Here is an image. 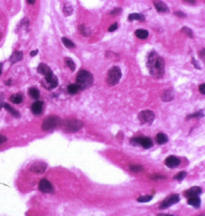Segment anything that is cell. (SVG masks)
<instances>
[{
	"label": "cell",
	"instance_id": "obj_25",
	"mask_svg": "<svg viewBox=\"0 0 205 216\" xmlns=\"http://www.w3.org/2000/svg\"><path fill=\"white\" fill-rule=\"evenodd\" d=\"M10 101L12 102L13 104H21L22 102H23V96L21 94H13V95H12L11 97H10Z\"/></svg>",
	"mask_w": 205,
	"mask_h": 216
},
{
	"label": "cell",
	"instance_id": "obj_46",
	"mask_svg": "<svg viewBox=\"0 0 205 216\" xmlns=\"http://www.w3.org/2000/svg\"><path fill=\"white\" fill-rule=\"evenodd\" d=\"M27 2L30 5H34L36 2V0H27Z\"/></svg>",
	"mask_w": 205,
	"mask_h": 216
},
{
	"label": "cell",
	"instance_id": "obj_35",
	"mask_svg": "<svg viewBox=\"0 0 205 216\" xmlns=\"http://www.w3.org/2000/svg\"><path fill=\"white\" fill-rule=\"evenodd\" d=\"M204 114L202 111H199V112L196 113V114H191L189 116H187V120H190L191 118H200V117H203Z\"/></svg>",
	"mask_w": 205,
	"mask_h": 216
},
{
	"label": "cell",
	"instance_id": "obj_2",
	"mask_svg": "<svg viewBox=\"0 0 205 216\" xmlns=\"http://www.w3.org/2000/svg\"><path fill=\"white\" fill-rule=\"evenodd\" d=\"M93 76L90 72L82 69L76 76V85L81 90H86L92 86Z\"/></svg>",
	"mask_w": 205,
	"mask_h": 216
},
{
	"label": "cell",
	"instance_id": "obj_42",
	"mask_svg": "<svg viewBox=\"0 0 205 216\" xmlns=\"http://www.w3.org/2000/svg\"><path fill=\"white\" fill-rule=\"evenodd\" d=\"M153 180H157V179H164L165 177L164 176H160V175H154V177H152Z\"/></svg>",
	"mask_w": 205,
	"mask_h": 216
},
{
	"label": "cell",
	"instance_id": "obj_31",
	"mask_svg": "<svg viewBox=\"0 0 205 216\" xmlns=\"http://www.w3.org/2000/svg\"><path fill=\"white\" fill-rule=\"evenodd\" d=\"M153 197L150 195H143L137 198V202H149L150 201L152 200Z\"/></svg>",
	"mask_w": 205,
	"mask_h": 216
},
{
	"label": "cell",
	"instance_id": "obj_27",
	"mask_svg": "<svg viewBox=\"0 0 205 216\" xmlns=\"http://www.w3.org/2000/svg\"><path fill=\"white\" fill-rule=\"evenodd\" d=\"M62 43H63V45H64L66 47H67V48L73 49L76 47V46H75V44H74L73 42L71 41L70 39H67V38H66V37H62Z\"/></svg>",
	"mask_w": 205,
	"mask_h": 216
},
{
	"label": "cell",
	"instance_id": "obj_10",
	"mask_svg": "<svg viewBox=\"0 0 205 216\" xmlns=\"http://www.w3.org/2000/svg\"><path fill=\"white\" fill-rule=\"evenodd\" d=\"M46 169V164L41 161H37L31 166L30 171L36 174H43Z\"/></svg>",
	"mask_w": 205,
	"mask_h": 216
},
{
	"label": "cell",
	"instance_id": "obj_32",
	"mask_svg": "<svg viewBox=\"0 0 205 216\" xmlns=\"http://www.w3.org/2000/svg\"><path fill=\"white\" fill-rule=\"evenodd\" d=\"M130 169L131 171L132 172L134 173H139L143 171V168L141 165H132L130 167Z\"/></svg>",
	"mask_w": 205,
	"mask_h": 216
},
{
	"label": "cell",
	"instance_id": "obj_48",
	"mask_svg": "<svg viewBox=\"0 0 205 216\" xmlns=\"http://www.w3.org/2000/svg\"><path fill=\"white\" fill-rule=\"evenodd\" d=\"M1 38H2V36H1V34H0V39H1Z\"/></svg>",
	"mask_w": 205,
	"mask_h": 216
},
{
	"label": "cell",
	"instance_id": "obj_8",
	"mask_svg": "<svg viewBox=\"0 0 205 216\" xmlns=\"http://www.w3.org/2000/svg\"><path fill=\"white\" fill-rule=\"evenodd\" d=\"M180 201V195L178 194H173L171 195L167 196L165 199L161 202L160 205V209H166L167 208L171 207L176 203L179 202Z\"/></svg>",
	"mask_w": 205,
	"mask_h": 216
},
{
	"label": "cell",
	"instance_id": "obj_33",
	"mask_svg": "<svg viewBox=\"0 0 205 216\" xmlns=\"http://www.w3.org/2000/svg\"><path fill=\"white\" fill-rule=\"evenodd\" d=\"M80 32L83 36H88L90 34V30L85 25H81L80 26Z\"/></svg>",
	"mask_w": 205,
	"mask_h": 216
},
{
	"label": "cell",
	"instance_id": "obj_40",
	"mask_svg": "<svg viewBox=\"0 0 205 216\" xmlns=\"http://www.w3.org/2000/svg\"><path fill=\"white\" fill-rule=\"evenodd\" d=\"M7 141V138L5 137V136L4 135H2V134H1L0 133V144H3V143L5 142H6Z\"/></svg>",
	"mask_w": 205,
	"mask_h": 216
},
{
	"label": "cell",
	"instance_id": "obj_36",
	"mask_svg": "<svg viewBox=\"0 0 205 216\" xmlns=\"http://www.w3.org/2000/svg\"><path fill=\"white\" fill-rule=\"evenodd\" d=\"M173 14H174V16H178V18H186V17H187V15H186L184 12H183L181 11L174 12Z\"/></svg>",
	"mask_w": 205,
	"mask_h": 216
},
{
	"label": "cell",
	"instance_id": "obj_44",
	"mask_svg": "<svg viewBox=\"0 0 205 216\" xmlns=\"http://www.w3.org/2000/svg\"><path fill=\"white\" fill-rule=\"evenodd\" d=\"M38 53H39V50H35L32 51V52L30 53V56H36V54Z\"/></svg>",
	"mask_w": 205,
	"mask_h": 216
},
{
	"label": "cell",
	"instance_id": "obj_49",
	"mask_svg": "<svg viewBox=\"0 0 205 216\" xmlns=\"http://www.w3.org/2000/svg\"><path fill=\"white\" fill-rule=\"evenodd\" d=\"M0 107H2V106H1V105H0Z\"/></svg>",
	"mask_w": 205,
	"mask_h": 216
},
{
	"label": "cell",
	"instance_id": "obj_34",
	"mask_svg": "<svg viewBox=\"0 0 205 216\" xmlns=\"http://www.w3.org/2000/svg\"><path fill=\"white\" fill-rule=\"evenodd\" d=\"M182 32H184V34H186L188 37L190 38H193L194 36V34H193V32H192V30L191 29L187 27H184L182 28V30H181Z\"/></svg>",
	"mask_w": 205,
	"mask_h": 216
},
{
	"label": "cell",
	"instance_id": "obj_12",
	"mask_svg": "<svg viewBox=\"0 0 205 216\" xmlns=\"http://www.w3.org/2000/svg\"><path fill=\"white\" fill-rule=\"evenodd\" d=\"M202 193V189L198 186H194L191 188L190 189L185 191L184 195L186 198H191V197H194V196H198Z\"/></svg>",
	"mask_w": 205,
	"mask_h": 216
},
{
	"label": "cell",
	"instance_id": "obj_9",
	"mask_svg": "<svg viewBox=\"0 0 205 216\" xmlns=\"http://www.w3.org/2000/svg\"><path fill=\"white\" fill-rule=\"evenodd\" d=\"M39 191H42L43 193H54V188H53V184H51L50 182L46 178H43V179L40 180V182L39 183Z\"/></svg>",
	"mask_w": 205,
	"mask_h": 216
},
{
	"label": "cell",
	"instance_id": "obj_47",
	"mask_svg": "<svg viewBox=\"0 0 205 216\" xmlns=\"http://www.w3.org/2000/svg\"><path fill=\"white\" fill-rule=\"evenodd\" d=\"M2 63H0V76H1V74H2Z\"/></svg>",
	"mask_w": 205,
	"mask_h": 216
},
{
	"label": "cell",
	"instance_id": "obj_11",
	"mask_svg": "<svg viewBox=\"0 0 205 216\" xmlns=\"http://www.w3.org/2000/svg\"><path fill=\"white\" fill-rule=\"evenodd\" d=\"M164 163L168 168H174L180 165V160L175 156H169L167 158Z\"/></svg>",
	"mask_w": 205,
	"mask_h": 216
},
{
	"label": "cell",
	"instance_id": "obj_23",
	"mask_svg": "<svg viewBox=\"0 0 205 216\" xmlns=\"http://www.w3.org/2000/svg\"><path fill=\"white\" fill-rule=\"evenodd\" d=\"M3 107H4L5 109L7 111H9V112L10 113L12 116H14L15 117H20V114H19V113L18 111L15 109V108H13L12 107L10 106L9 104H4Z\"/></svg>",
	"mask_w": 205,
	"mask_h": 216
},
{
	"label": "cell",
	"instance_id": "obj_13",
	"mask_svg": "<svg viewBox=\"0 0 205 216\" xmlns=\"http://www.w3.org/2000/svg\"><path fill=\"white\" fill-rule=\"evenodd\" d=\"M154 5L155 9H157V11L158 12H169V8L167 6L166 3H164V2H162L160 0H154Z\"/></svg>",
	"mask_w": 205,
	"mask_h": 216
},
{
	"label": "cell",
	"instance_id": "obj_15",
	"mask_svg": "<svg viewBox=\"0 0 205 216\" xmlns=\"http://www.w3.org/2000/svg\"><path fill=\"white\" fill-rule=\"evenodd\" d=\"M43 102L36 101L31 106V111L35 115L40 114L43 111Z\"/></svg>",
	"mask_w": 205,
	"mask_h": 216
},
{
	"label": "cell",
	"instance_id": "obj_16",
	"mask_svg": "<svg viewBox=\"0 0 205 216\" xmlns=\"http://www.w3.org/2000/svg\"><path fill=\"white\" fill-rule=\"evenodd\" d=\"M140 146H142L144 149H149L154 146V143L150 138H140Z\"/></svg>",
	"mask_w": 205,
	"mask_h": 216
},
{
	"label": "cell",
	"instance_id": "obj_41",
	"mask_svg": "<svg viewBox=\"0 0 205 216\" xmlns=\"http://www.w3.org/2000/svg\"><path fill=\"white\" fill-rule=\"evenodd\" d=\"M121 12V9H120V8H117V9H115L114 10H113V11H111L110 12V14L111 15H117V14H119Z\"/></svg>",
	"mask_w": 205,
	"mask_h": 216
},
{
	"label": "cell",
	"instance_id": "obj_3",
	"mask_svg": "<svg viewBox=\"0 0 205 216\" xmlns=\"http://www.w3.org/2000/svg\"><path fill=\"white\" fill-rule=\"evenodd\" d=\"M83 123L80 120L68 119L61 121L60 126L67 133H76L83 127Z\"/></svg>",
	"mask_w": 205,
	"mask_h": 216
},
{
	"label": "cell",
	"instance_id": "obj_21",
	"mask_svg": "<svg viewBox=\"0 0 205 216\" xmlns=\"http://www.w3.org/2000/svg\"><path fill=\"white\" fill-rule=\"evenodd\" d=\"M128 19L130 22L134 20L140 21V22H144L145 21V16H143V14L141 13H131L130 14L129 16H128Z\"/></svg>",
	"mask_w": 205,
	"mask_h": 216
},
{
	"label": "cell",
	"instance_id": "obj_14",
	"mask_svg": "<svg viewBox=\"0 0 205 216\" xmlns=\"http://www.w3.org/2000/svg\"><path fill=\"white\" fill-rule=\"evenodd\" d=\"M37 71H38L39 74L43 75L45 77L50 76V75L53 74V71L51 70L50 68H49L47 65L44 64V63H40V64L39 65V67H37Z\"/></svg>",
	"mask_w": 205,
	"mask_h": 216
},
{
	"label": "cell",
	"instance_id": "obj_7",
	"mask_svg": "<svg viewBox=\"0 0 205 216\" xmlns=\"http://www.w3.org/2000/svg\"><path fill=\"white\" fill-rule=\"evenodd\" d=\"M41 83L43 87H45L49 90H51L57 87L58 84H59V82H58L57 77L54 74H52L50 76L45 77L42 80Z\"/></svg>",
	"mask_w": 205,
	"mask_h": 216
},
{
	"label": "cell",
	"instance_id": "obj_30",
	"mask_svg": "<svg viewBox=\"0 0 205 216\" xmlns=\"http://www.w3.org/2000/svg\"><path fill=\"white\" fill-rule=\"evenodd\" d=\"M187 176V172L186 171H180V172H179L177 175H175L174 177H173V178L175 180H177V181H178V182H182L183 180L184 179V177Z\"/></svg>",
	"mask_w": 205,
	"mask_h": 216
},
{
	"label": "cell",
	"instance_id": "obj_26",
	"mask_svg": "<svg viewBox=\"0 0 205 216\" xmlns=\"http://www.w3.org/2000/svg\"><path fill=\"white\" fill-rule=\"evenodd\" d=\"M29 94L32 99H39V91L38 89L35 87H31L29 90Z\"/></svg>",
	"mask_w": 205,
	"mask_h": 216
},
{
	"label": "cell",
	"instance_id": "obj_19",
	"mask_svg": "<svg viewBox=\"0 0 205 216\" xmlns=\"http://www.w3.org/2000/svg\"><path fill=\"white\" fill-rule=\"evenodd\" d=\"M187 203H188L190 205L193 206V207L197 208H199L200 206H201V201L198 196H194V197H191V198H188Z\"/></svg>",
	"mask_w": 205,
	"mask_h": 216
},
{
	"label": "cell",
	"instance_id": "obj_5",
	"mask_svg": "<svg viewBox=\"0 0 205 216\" xmlns=\"http://www.w3.org/2000/svg\"><path fill=\"white\" fill-rule=\"evenodd\" d=\"M61 121L62 120L58 116L49 115L44 119L43 124H42V129L45 131L54 130L56 127H57L59 125H60Z\"/></svg>",
	"mask_w": 205,
	"mask_h": 216
},
{
	"label": "cell",
	"instance_id": "obj_17",
	"mask_svg": "<svg viewBox=\"0 0 205 216\" xmlns=\"http://www.w3.org/2000/svg\"><path fill=\"white\" fill-rule=\"evenodd\" d=\"M174 98V93L172 90H164L163 94H162L161 99L164 102H169L173 100Z\"/></svg>",
	"mask_w": 205,
	"mask_h": 216
},
{
	"label": "cell",
	"instance_id": "obj_4",
	"mask_svg": "<svg viewBox=\"0 0 205 216\" xmlns=\"http://www.w3.org/2000/svg\"><path fill=\"white\" fill-rule=\"evenodd\" d=\"M122 77V72L120 67H113L108 70L106 76V83L110 86L117 85Z\"/></svg>",
	"mask_w": 205,
	"mask_h": 216
},
{
	"label": "cell",
	"instance_id": "obj_43",
	"mask_svg": "<svg viewBox=\"0 0 205 216\" xmlns=\"http://www.w3.org/2000/svg\"><path fill=\"white\" fill-rule=\"evenodd\" d=\"M192 61H193V64L194 65V67H196L197 69H201V67H200V66H199L198 63H197V62L196 60H194V58H193V59H192Z\"/></svg>",
	"mask_w": 205,
	"mask_h": 216
},
{
	"label": "cell",
	"instance_id": "obj_20",
	"mask_svg": "<svg viewBox=\"0 0 205 216\" xmlns=\"http://www.w3.org/2000/svg\"><path fill=\"white\" fill-rule=\"evenodd\" d=\"M156 141L158 144H164L168 141V137L164 133H158L156 136Z\"/></svg>",
	"mask_w": 205,
	"mask_h": 216
},
{
	"label": "cell",
	"instance_id": "obj_37",
	"mask_svg": "<svg viewBox=\"0 0 205 216\" xmlns=\"http://www.w3.org/2000/svg\"><path fill=\"white\" fill-rule=\"evenodd\" d=\"M130 144L134 146H140V138H134L131 139Z\"/></svg>",
	"mask_w": 205,
	"mask_h": 216
},
{
	"label": "cell",
	"instance_id": "obj_18",
	"mask_svg": "<svg viewBox=\"0 0 205 216\" xmlns=\"http://www.w3.org/2000/svg\"><path fill=\"white\" fill-rule=\"evenodd\" d=\"M23 53L22 51H15L12 56H10V62L12 63H16L19 62V61H20L22 59H23Z\"/></svg>",
	"mask_w": 205,
	"mask_h": 216
},
{
	"label": "cell",
	"instance_id": "obj_24",
	"mask_svg": "<svg viewBox=\"0 0 205 216\" xmlns=\"http://www.w3.org/2000/svg\"><path fill=\"white\" fill-rule=\"evenodd\" d=\"M62 12H63V14H64L66 16H69L70 15L73 14V6L69 3H67V4L64 5L63 6V9H62Z\"/></svg>",
	"mask_w": 205,
	"mask_h": 216
},
{
	"label": "cell",
	"instance_id": "obj_6",
	"mask_svg": "<svg viewBox=\"0 0 205 216\" xmlns=\"http://www.w3.org/2000/svg\"><path fill=\"white\" fill-rule=\"evenodd\" d=\"M138 119L142 124L150 125L155 119L154 113L150 110H146L141 111L139 114Z\"/></svg>",
	"mask_w": 205,
	"mask_h": 216
},
{
	"label": "cell",
	"instance_id": "obj_38",
	"mask_svg": "<svg viewBox=\"0 0 205 216\" xmlns=\"http://www.w3.org/2000/svg\"><path fill=\"white\" fill-rule=\"evenodd\" d=\"M118 28V23H113L112 25L109 27L108 31L109 32H113V31H115V30H117Z\"/></svg>",
	"mask_w": 205,
	"mask_h": 216
},
{
	"label": "cell",
	"instance_id": "obj_22",
	"mask_svg": "<svg viewBox=\"0 0 205 216\" xmlns=\"http://www.w3.org/2000/svg\"><path fill=\"white\" fill-rule=\"evenodd\" d=\"M135 35L138 39H147L149 36V32L147 30H137L135 31Z\"/></svg>",
	"mask_w": 205,
	"mask_h": 216
},
{
	"label": "cell",
	"instance_id": "obj_39",
	"mask_svg": "<svg viewBox=\"0 0 205 216\" xmlns=\"http://www.w3.org/2000/svg\"><path fill=\"white\" fill-rule=\"evenodd\" d=\"M199 91L201 92V94L204 95L205 94V84L203 83L201 85L199 86Z\"/></svg>",
	"mask_w": 205,
	"mask_h": 216
},
{
	"label": "cell",
	"instance_id": "obj_29",
	"mask_svg": "<svg viewBox=\"0 0 205 216\" xmlns=\"http://www.w3.org/2000/svg\"><path fill=\"white\" fill-rule=\"evenodd\" d=\"M65 63H66L67 66L69 67L72 72H73L76 69V64H75V63L73 62V60H72L71 58H66L65 59Z\"/></svg>",
	"mask_w": 205,
	"mask_h": 216
},
{
	"label": "cell",
	"instance_id": "obj_1",
	"mask_svg": "<svg viewBox=\"0 0 205 216\" xmlns=\"http://www.w3.org/2000/svg\"><path fill=\"white\" fill-rule=\"evenodd\" d=\"M147 67L151 76L155 78H161L165 72V61L155 51H152L147 56Z\"/></svg>",
	"mask_w": 205,
	"mask_h": 216
},
{
	"label": "cell",
	"instance_id": "obj_45",
	"mask_svg": "<svg viewBox=\"0 0 205 216\" xmlns=\"http://www.w3.org/2000/svg\"><path fill=\"white\" fill-rule=\"evenodd\" d=\"M183 1H184V2H187L189 4H194L196 2V0H183Z\"/></svg>",
	"mask_w": 205,
	"mask_h": 216
},
{
	"label": "cell",
	"instance_id": "obj_28",
	"mask_svg": "<svg viewBox=\"0 0 205 216\" xmlns=\"http://www.w3.org/2000/svg\"><path fill=\"white\" fill-rule=\"evenodd\" d=\"M79 87H77L76 84H69L68 87H67V91L69 93V94H77V92L79 91Z\"/></svg>",
	"mask_w": 205,
	"mask_h": 216
}]
</instances>
